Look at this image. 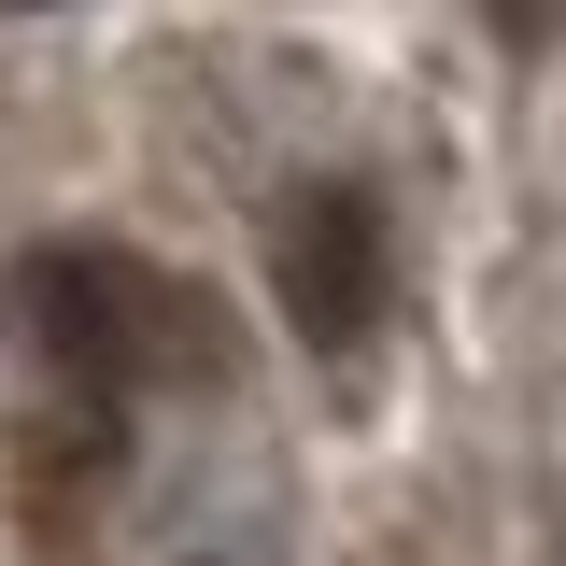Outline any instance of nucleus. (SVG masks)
Segmentation results:
<instances>
[{
	"label": "nucleus",
	"instance_id": "f257e3e1",
	"mask_svg": "<svg viewBox=\"0 0 566 566\" xmlns=\"http://www.w3.org/2000/svg\"><path fill=\"white\" fill-rule=\"evenodd\" d=\"M29 326H43V354H57L85 397H114V411H128L142 382H199L212 368L199 297L170 270H142L128 241H57V255H29Z\"/></svg>",
	"mask_w": 566,
	"mask_h": 566
},
{
	"label": "nucleus",
	"instance_id": "f03ea898",
	"mask_svg": "<svg viewBox=\"0 0 566 566\" xmlns=\"http://www.w3.org/2000/svg\"><path fill=\"white\" fill-rule=\"evenodd\" d=\"M270 270H283V312H297V340L312 354H354L382 326V227L354 185H297L270 227Z\"/></svg>",
	"mask_w": 566,
	"mask_h": 566
}]
</instances>
